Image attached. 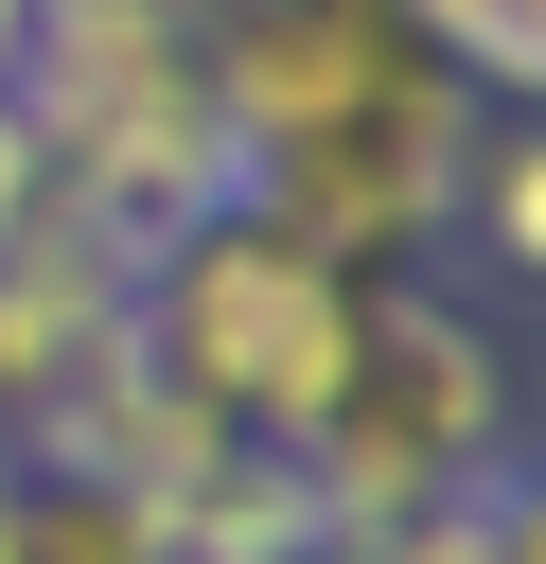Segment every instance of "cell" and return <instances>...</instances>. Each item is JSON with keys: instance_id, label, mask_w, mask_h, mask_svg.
I'll list each match as a JSON object with an SVG mask.
<instances>
[{"instance_id": "1", "label": "cell", "mask_w": 546, "mask_h": 564, "mask_svg": "<svg viewBox=\"0 0 546 564\" xmlns=\"http://www.w3.org/2000/svg\"><path fill=\"white\" fill-rule=\"evenodd\" d=\"M352 300H370V282L299 264L264 212H194L176 247H141L123 352H141L194 423H229V441L299 458V441H317V405L352 388Z\"/></svg>"}, {"instance_id": "2", "label": "cell", "mask_w": 546, "mask_h": 564, "mask_svg": "<svg viewBox=\"0 0 546 564\" xmlns=\"http://www.w3.org/2000/svg\"><path fill=\"white\" fill-rule=\"evenodd\" d=\"M493 458H511V352L476 335V300H440V282H370V300H352V388H335L317 441L282 458V476L317 494V546H335V529L458 511Z\"/></svg>"}, {"instance_id": "3", "label": "cell", "mask_w": 546, "mask_h": 564, "mask_svg": "<svg viewBox=\"0 0 546 564\" xmlns=\"http://www.w3.org/2000/svg\"><path fill=\"white\" fill-rule=\"evenodd\" d=\"M458 176H476V88L423 53V70L370 88L352 123L282 141V159L247 176V212H264L299 264H335V282H405V264L458 229Z\"/></svg>"}, {"instance_id": "4", "label": "cell", "mask_w": 546, "mask_h": 564, "mask_svg": "<svg viewBox=\"0 0 546 564\" xmlns=\"http://www.w3.org/2000/svg\"><path fill=\"white\" fill-rule=\"evenodd\" d=\"M405 70H423L405 0H194V88H211V123L247 141V176H264L282 141L352 123V106L405 88Z\"/></svg>"}, {"instance_id": "5", "label": "cell", "mask_w": 546, "mask_h": 564, "mask_svg": "<svg viewBox=\"0 0 546 564\" xmlns=\"http://www.w3.org/2000/svg\"><path fill=\"white\" fill-rule=\"evenodd\" d=\"M123 300H141V247L88 229V212H35V229L0 247V458L123 352Z\"/></svg>"}, {"instance_id": "6", "label": "cell", "mask_w": 546, "mask_h": 564, "mask_svg": "<svg viewBox=\"0 0 546 564\" xmlns=\"http://www.w3.org/2000/svg\"><path fill=\"white\" fill-rule=\"evenodd\" d=\"M405 35L476 88V106H511V123H546V0H405Z\"/></svg>"}, {"instance_id": "7", "label": "cell", "mask_w": 546, "mask_h": 564, "mask_svg": "<svg viewBox=\"0 0 546 564\" xmlns=\"http://www.w3.org/2000/svg\"><path fill=\"white\" fill-rule=\"evenodd\" d=\"M18 564H159V511L106 476H35L18 458Z\"/></svg>"}, {"instance_id": "8", "label": "cell", "mask_w": 546, "mask_h": 564, "mask_svg": "<svg viewBox=\"0 0 546 564\" xmlns=\"http://www.w3.org/2000/svg\"><path fill=\"white\" fill-rule=\"evenodd\" d=\"M458 229H476V264H493V282H546V123L476 141V176H458Z\"/></svg>"}, {"instance_id": "9", "label": "cell", "mask_w": 546, "mask_h": 564, "mask_svg": "<svg viewBox=\"0 0 546 564\" xmlns=\"http://www.w3.org/2000/svg\"><path fill=\"white\" fill-rule=\"evenodd\" d=\"M35 212H53V141H35V123H18V106H0V247H18V229H35Z\"/></svg>"}, {"instance_id": "10", "label": "cell", "mask_w": 546, "mask_h": 564, "mask_svg": "<svg viewBox=\"0 0 546 564\" xmlns=\"http://www.w3.org/2000/svg\"><path fill=\"white\" fill-rule=\"evenodd\" d=\"M18 35H35V0H0V88H18Z\"/></svg>"}]
</instances>
